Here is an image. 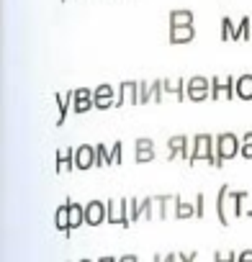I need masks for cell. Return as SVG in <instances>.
Wrapping results in <instances>:
<instances>
[{
	"mask_svg": "<svg viewBox=\"0 0 252 262\" xmlns=\"http://www.w3.org/2000/svg\"><path fill=\"white\" fill-rule=\"evenodd\" d=\"M242 201H247V193H234L229 190V185H221L219 195H216V216L221 221V226H229V219H239L247 211L242 208Z\"/></svg>",
	"mask_w": 252,
	"mask_h": 262,
	"instance_id": "6da1fadb",
	"label": "cell"
},
{
	"mask_svg": "<svg viewBox=\"0 0 252 262\" xmlns=\"http://www.w3.org/2000/svg\"><path fill=\"white\" fill-rule=\"evenodd\" d=\"M242 149V142L237 139V134H232V131H224V134L216 137V157H214V167H221L226 160L237 157Z\"/></svg>",
	"mask_w": 252,
	"mask_h": 262,
	"instance_id": "7a4b0ae2",
	"label": "cell"
},
{
	"mask_svg": "<svg viewBox=\"0 0 252 262\" xmlns=\"http://www.w3.org/2000/svg\"><path fill=\"white\" fill-rule=\"evenodd\" d=\"M214 157H216V137H211V134H196V137H193V157H191V165H198L201 160L214 165Z\"/></svg>",
	"mask_w": 252,
	"mask_h": 262,
	"instance_id": "3957f363",
	"label": "cell"
},
{
	"mask_svg": "<svg viewBox=\"0 0 252 262\" xmlns=\"http://www.w3.org/2000/svg\"><path fill=\"white\" fill-rule=\"evenodd\" d=\"M106 203H108V224L132 226V219H129V201H106Z\"/></svg>",
	"mask_w": 252,
	"mask_h": 262,
	"instance_id": "277c9868",
	"label": "cell"
},
{
	"mask_svg": "<svg viewBox=\"0 0 252 262\" xmlns=\"http://www.w3.org/2000/svg\"><path fill=\"white\" fill-rule=\"evenodd\" d=\"M211 98V80L208 77H191L188 80V100L193 103H201V100H208Z\"/></svg>",
	"mask_w": 252,
	"mask_h": 262,
	"instance_id": "5b68a950",
	"label": "cell"
},
{
	"mask_svg": "<svg viewBox=\"0 0 252 262\" xmlns=\"http://www.w3.org/2000/svg\"><path fill=\"white\" fill-rule=\"evenodd\" d=\"M237 77H211V100H232Z\"/></svg>",
	"mask_w": 252,
	"mask_h": 262,
	"instance_id": "8992f818",
	"label": "cell"
},
{
	"mask_svg": "<svg viewBox=\"0 0 252 262\" xmlns=\"http://www.w3.org/2000/svg\"><path fill=\"white\" fill-rule=\"evenodd\" d=\"M93 103H95L98 111H108V108H113V105L118 103V100H116V90H113V85H108V82L98 85V88L93 90Z\"/></svg>",
	"mask_w": 252,
	"mask_h": 262,
	"instance_id": "52a82bcc",
	"label": "cell"
},
{
	"mask_svg": "<svg viewBox=\"0 0 252 262\" xmlns=\"http://www.w3.org/2000/svg\"><path fill=\"white\" fill-rule=\"evenodd\" d=\"M103 221H108V203H103V201L85 203V224L88 226H98Z\"/></svg>",
	"mask_w": 252,
	"mask_h": 262,
	"instance_id": "ba28073f",
	"label": "cell"
},
{
	"mask_svg": "<svg viewBox=\"0 0 252 262\" xmlns=\"http://www.w3.org/2000/svg\"><path fill=\"white\" fill-rule=\"evenodd\" d=\"M98 165V157H95V147L93 144H80L75 149V167L77 170H90Z\"/></svg>",
	"mask_w": 252,
	"mask_h": 262,
	"instance_id": "9c48e42d",
	"label": "cell"
},
{
	"mask_svg": "<svg viewBox=\"0 0 252 262\" xmlns=\"http://www.w3.org/2000/svg\"><path fill=\"white\" fill-rule=\"evenodd\" d=\"M123 103L139 105V82H134V80H123V82L118 85V103H116V105H123Z\"/></svg>",
	"mask_w": 252,
	"mask_h": 262,
	"instance_id": "30bf717a",
	"label": "cell"
},
{
	"mask_svg": "<svg viewBox=\"0 0 252 262\" xmlns=\"http://www.w3.org/2000/svg\"><path fill=\"white\" fill-rule=\"evenodd\" d=\"M90 108H95V103H93V90L77 88V90H75V98H72V111H75V113H88Z\"/></svg>",
	"mask_w": 252,
	"mask_h": 262,
	"instance_id": "8fae6325",
	"label": "cell"
},
{
	"mask_svg": "<svg viewBox=\"0 0 252 262\" xmlns=\"http://www.w3.org/2000/svg\"><path fill=\"white\" fill-rule=\"evenodd\" d=\"M134 160H137L139 165L152 162V160H155V142H152V139H137V142H134Z\"/></svg>",
	"mask_w": 252,
	"mask_h": 262,
	"instance_id": "7c38bea8",
	"label": "cell"
},
{
	"mask_svg": "<svg viewBox=\"0 0 252 262\" xmlns=\"http://www.w3.org/2000/svg\"><path fill=\"white\" fill-rule=\"evenodd\" d=\"M57 172H70L75 170V149L72 147H65L57 152V165H54Z\"/></svg>",
	"mask_w": 252,
	"mask_h": 262,
	"instance_id": "4fadbf2b",
	"label": "cell"
},
{
	"mask_svg": "<svg viewBox=\"0 0 252 262\" xmlns=\"http://www.w3.org/2000/svg\"><path fill=\"white\" fill-rule=\"evenodd\" d=\"M178 203H180V195H160V198H157L160 219H170V216H175Z\"/></svg>",
	"mask_w": 252,
	"mask_h": 262,
	"instance_id": "5bb4252c",
	"label": "cell"
},
{
	"mask_svg": "<svg viewBox=\"0 0 252 262\" xmlns=\"http://www.w3.org/2000/svg\"><path fill=\"white\" fill-rule=\"evenodd\" d=\"M72 98H75V90H70V93H57V95H54V100H57V108H59L57 126H62V123H65V118H67V111L72 108Z\"/></svg>",
	"mask_w": 252,
	"mask_h": 262,
	"instance_id": "9a60e30c",
	"label": "cell"
},
{
	"mask_svg": "<svg viewBox=\"0 0 252 262\" xmlns=\"http://www.w3.org/2000/svg\"><path fill=\"white\" fill-rule=\"evenodd\" d=\"M54 226H57V231H62L65 236L72 234V229H70V206H67V203H62V206L57 208V213H54Z\"/></svg>",
	"mask_w": 252,
	"mask_h": 262,
	"instance_id": "2e32d148",
	"label": "cell"
},
{
	"mask_svg": "<svg viewBox=\"0 0 252 262\" xmlns=\"http://www.w3.org/2000/svg\"><path fill=\"white\" fill-rule=\"evenodd\" d=\"M162 88H165V93L175 95L178 100H183V98L188 95V82H183L180 77H173V80H162Z\"/></svg>",
	"mask_w": 252,
	"mask_h": 262,
	"instance_id": "e0dca14e",
	"label": "cell"
},
{
	"mask_svg": "<svg viewBox=\"0 0 252 262\" xmlns=\"http://www.w3.org/2000/svg\"><path fill=\"white\" fill-rule=\"evenodd\" d=\"M234 95L242 100H252V75H242L234 80Z\"/></svg>",
	"mask_w": 252,
	"mask_h": 262,
	"instance_id": "ac0fdd59",
	"label": "cell"
},
{
	"mask_svg": "<svg viewBox=\"0 0 252 262\" xmlns=\"http://www.w3.org/2000/svg\"><path fill=\"white\" fill-rule=\"evenodd\" d=\"M183 26H193V11H173L170 13V29H183Z\"/></svg>",
	"mask_w": 252,
	"mask_h": 262,
	"instance_id": "d6986e66",
	"label": "cell"
},
{
	"mask_svg": "<svg viewBox=\"0 0 252 262\" xmlns=\"http://www.w3.org/2000/svg\"><path fill=\"white\" fill-rule=\"evenodd\" d=\"M196 39V29L193 26H183V29H170V44H188Z\"/></svg>",
	"mask_w": 252,
	"mask_h": 262,
	"instance_id": "ffe728a7",
	"label": "cell"
},
{
	"mask_svg": "<svg viewBox=\"0 0 252 262\" xmlns=\"http://www.w3.org/2000/svg\"><path fill=\"white\" fill-rule=\"evenodd\" d=\"M67 206H70V229L75 231V229H80L85 224V206L72 203V201H67Z\"/></svg>",
	"mask_w": 252,
	"mask_h": 262,
	"instance_id": "44dd1931",
	"label": "cell"
},
{
	"mask_svg": "<svg viewBox=\"0 0 252 262\" xmlns=\"http://www.w3.org/2000/svg\"><path fill=\"white\" fill-rule=\"evenodd\" d=\"M252 39V18H242L237 24V39L234 41H247Z\"/></svg>",
	"mask_w": 252,
	"mask_h": 262,
	"instance_id": "7402d4cb",
	"label": "cell"
},
{
	"mask_svg": "<svg viewBox=\"0 0 252 262\" xmlns=\"http://www.w3.org/2000/svg\"><path fill=\"white\" fill-rule=\"evenodd\" d=\"M221 39L224 41H234L237 39V26L232 24V18H221Z\"/></svg>",
	"mask_w": 252,
	"mask_h": 262,
	"instance_id": "603a6c76",
	"label": "cell"
},
{
	"mask_svg": "<svg viewBox=\"0 0 252 262\" xmlns=\"http://www.w3.org/2000/svg\"><path fill=\"white\" fill-rule=\"evenodd\" d=\"M95 157H98V165L95 167H108L111 165V149L106 144H98L95 147Z\"/></svg>",
	"mask_w": 252,
	"mask_h": 262,
	"instance_id": "cb8c5ba5",
	"label": "cell"
},
{
	"mask_svg": "<svg viewBox=\"0 0 252 262\" xmlns=\"http://www.w3.org/2000/svg\"><path fill=\"white\" fill-rule=\"evenodd\" d=\"M193 216H196V206L180 201L178 203V211H175V219H193Z\"/></svg>",
	"mask_w": 252,
	"mask_h": 262,
	"instance_id": "d4e9b609",
	"label": "cell"
},
{
	"mask_svg": "<svg viewBox=\"0 0 252 262\" xmlns=\"http://www.w3.org/2000/svg\"><path fill=\"white\" fill-rule=\"evenodd\" d=\"M239 155H242L244 160H252V131H247V134L242 137V149H239Z\"/></svg>",
	"mask_w": 252,
	"mask_h": 262,
	"instance_id": "484cf974",
	"label": "cell"
},
{
	"mask_svg": "<svg viewBox=\"0 0 252 262\" xmlns=\"http://www.w3.org/2000/svg\"><path fill=\"white\" fill-rule=\"evenodd\" d=\"M155 206H157V198H144L142 201V219H155Z\"/></svg>",
	"mask_w": 252,
	"mask_h": 262,
	"instance_id": "4316f807",
	"label": "cell"
},
{
	"mask_svg": "<svg viewBox=\"0 0 252 262\" xmlns=\"http://www.w3.org/2000/svg\"><path fill=\"white\" fill-rule=\"evenodd\" d=\"M129 219L132 221H139L142 219V201L139 198H132L129 201Z\"/></svg>",
	"mask_w": 252,
	"mask_h": 262,
	"instance_id": "83f0119b",
	"label": "cell"
},
{
	"mask_svg": "<svg viewBox=\"0 0 252 262\" xmlns=\"http://www.w3.org/2000/svg\"><path fill=\"white\" fill-rule=\"evenodd\" d=\"M162 95H165V88H162L160 80H155V82H152V90H150V100H152V103H160Z\"/></svg>",
	"mask_w": 252,
	"mask_h": 262,
	"instance_id": "f1b7e54d",
	"label": "cell"
},
{
	"mask_svg": "<svg viewBox=\"0 0 252 262\" xmlns=\"http://www.w3.org/2000/svg\"><path fill=\"white\" fill-rule=\"evenodd\" d=\"M150 90H152V82H139V103H152L150 100Z\"/></svg>",
	"mask_w": 252,
	"mask_h": 262,
	"instance_id": "f546056e",
	"label": "cell"
},
{
	"mask_svg": "<svg viewBox=\"0 0 252 262\" xmlns=\"http://www.w3.org/2000/svg\"><path fill=\"white\" fill-rule=\"evenodd\" d=\"M121 152H123L121 142H113V147H111V165H118L121 162Z\"/></svg>",
	"mask_w": 252,
	"mask_h": 262,
	"instance_id": "4dcf8cb0",
	"label": "cell"
},
{
	"mask_svg": "<svg viewBox=\"0 0 252 262\" xmlns=\"http://www.w3.org/2000/svg\"><path fill=\"white\" fill-rule=\"evenodd\" d=\"M237 252H226V254H221V252H214V262H237Z\"/></svg>",
	"mask_w": 252,
	"mask_h": 262,
	"instance_id": "1f68e13d",
	"label": "cell"
},
{
	"mask_svg": "<svg viewBox=\"0 0 252 262\" xmlns=\"http://www.w3.org/2000/svg\"><path fill=\"white\" fill-rule=\"evenodd\" d=\"M193 206H196V216L201 219V216H203V193H198V195H196Z\"/></svg>",
	"mask_w": 252,
	"mask_h": 262,
	"instance_id": "d6a6232c",
	"label": "cell"
},
{
	"mask_svg": "<svg viewBox=\"0 0 252 262\" xmlns=\"http://www.w3.org/2000/svg\"><path fill=\"white\" fill-rule=\"evenodd\" d=\"M237 262H252V249H242L239 257H237Z\"/></svg>",
	"mask_w": 252,
	"mask_h": 262,
	"instance_id": "836d02e7",
	"label": "cell"
},
{
	"mask_svg": "<svg viewBox=\"0 0 252 262\" xmlns=\"http://www.w3.org/2000/svg\"><path fill=\"white\" fill-rule=\"evenodd\" d=\"M196 252H188V254H178V262H196Z\"/></svg>",
	"mask_w": 252,
	"mask_h": 262,
	"instance_id": "e575fe53",
	"label": "cell"
},
{
	"mask_svg": "<svg viewBox=\"0 0 252 262\" xmlns=\"http://www.w3.org/2000/svg\"><path fill=\"white\" fill-rule=\"evenodd\" d=\"M118 262H139V259H137V257H134V254H123V257H121V259H118Z\"/></svg>",
	"mask_w": 252,
	"mask_h": 262,
	"instance_id": "d590c367",
	"label": "cell"
},
{
	"mask_svg": "<svg viewBox=\"0 0 252 262\" xmlns=\"http://www.w3.org/2000/svg\"><path fill=\"white\" fill-rule=\"evenodd\" d=\"M165 262H178V254H167V257H165Z\"/></svg>",
	"mask_w": 252,
	"mask_h": 262,
	"instance_id": "8d00e7d4",
	"label": "cell"
},
{
	"mask_svg": "<svg viewBox=\"0 0 252 262\" xmlns=\"http://www.w3.org/2000/svg\"><path fill=\"white\" fill-rule=\"evenodd\" d=\"M98 262H118V259H116V257H100Z\"/></svg>",
	"mask_w": 252,
	"mask_h": 262,
	"instance_id": "74e56055",
	"label": "cell"
},
{
	"mask_svg": "<svg viewBox=\"0 0 252 262\" xmlns=\"http://www.w3.org/2000/svg\"><path fill=\"white\" fill-rule=\"evenodd\" d=\"M155 262H165V257H160V254H155Z\"/></svg>",
	"mask_w": 252,
	"mask_h": 262,
	"instance_id": "f35d334b",
	"label": "cell"
},
{
	"mask_svg": "<svg viewBox=\"0 0 252 262\" xmlns=\"http://www.w3.org/2000/svg\"><path fill=\"white\" fill-rule=\"evenodd\" d=\"M80 262H93V259H80Z\"/></svg>",
	"mask_w": 252,
	"mask_h": 262,
	"instance_id": "ab89813d",
	"label": "cell"
}]
</instances>
